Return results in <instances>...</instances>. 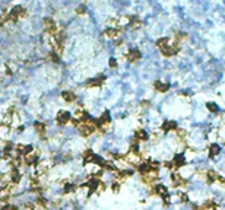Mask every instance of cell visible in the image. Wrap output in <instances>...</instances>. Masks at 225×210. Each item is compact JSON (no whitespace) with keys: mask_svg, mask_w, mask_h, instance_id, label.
I'll return each mask as SVG.
<instances>
[{"mask_svg":"<svg viewBox=\"0 0 225 210\" xmlns=\"http://www.w3.org/2000/svg\"><path fill=\"white\" fill-rule=\"evenodd\" d=\"M25 16H26V10L22 6H15L9 13L5 15V19L10 21V22H18L21 18H25Z\"/></svg>","mask_w":225,"mask_h":210,"instance_id":"6da1fadb","label":"cell"},{"mask_svg":"<svg viewBox=\"0 0 225 210\" xmlns=\"http://www.w3.org/2000/svg\"><path fill=\"white\" fill-rule=\"evenodd\" d=\"M159 51H161V54H162L164 57H172V56H176V54L180 52V44L174 43V39H172L171 44H168L167 47L161 48Z\"/></svg>","mask_w":225,"mask_h":210,"instance_id":"7a4b0ae2","label":"cell"},{"mask_svg":"<svg viewBox=\"0 0 225 210\" xmlns=\"http://www.w3.org/2000/svg\"><path fill=\"white\" fill-rule=\"evenodd\" d=\"M151 196H159L161 199L170 196L168 194V188L162 184H155V185L151 187Z\"/></svg>","mask_w":225,"mask_h":210,"instance_id":"3957f363","label":"cell"},{"mask_svg":"<svg viewBox=\"0 0 225 210\" xmlns=\"http://www.w3.org/2000/svg\"><path fill=\"white\" fill-rule=\"evenodd\" d=\"M43 22H44V29H45V32H47L50 37H54V35L59 32L57 26H56V22H54L51 18H45Z\"/></svg>","mask_w":225,"mask_h":210,"instance_id":"277c9868","label":"cell"},{"mask_svg":"<svg viewBox=\"0 0 225 210\" xmlns=\"http://www.w3.org/2000/svg\"><path fill=\"white\" fill-rule=\"evenodd\" d=\"M70 120H72L70 112H69V111H64V110L59 111L57 117H56V121H57V124H60V126H66Z\"/></svg>","mask_w":225,"mask_h":210,"instance_id":"5b68a950","label":"cell"},{"mask_svg":"<svg viewBox=\"0 0 225 210\" xmlns=\"http://www.w3.org/2000/svg\"><path fill=\"white\" fill-rule=\"evenodd\" d=\"M126 58H127L130 63H136L142 58V52H140L138 48H130L129 51L126 52Z\"/></svg>","mask_w":225,"mask_h":210,"instance_id":"8992f818","label":"cell"},{"mask_svg":"<svg viewBox=\"0 0 225 210\" xmlns=\"http://www.w3.org/2000/svg\"><path fill=\"white\" fill-rule=\"evenodd\" d=\"M105 80V76L104 75H100V76L94 77V79H89V80L86 82V88H100L102 83Z\"/></svg>","mask_w":225,"mask_h":210,"instance_id":"52a82bcc","label":"cell"},{"mask_svg":"<svg viewBox=\"0 0 225 210\" xmlns=\"http://www.w3.org/2000/svg\"><path fill=\"white\" fill-rule=\"evenodd\" d=\"M178 127H177V123L176 121H171V120H165L161 126V131L164 133H168V131H176Z\"/></svg>","mask_w":225,"mask_h":210,"instance_id":"ba28073f","label":"cell"},{"mask_svg":"<svg viewBox=\"0 0 225 210\" xmlns=\"http://www.w3.org/2000/svg\"><path fill=\"white\" fill-rule=\"evenodd\" d=\"M153 88H155V91L159 92V94H167V92L170 91L171 85H170V83H167V82L157 80L155 83H153Z\"/></svg>","mask_w":225,"mask_h":210,"instance_id":"9c48e42d","label":"cell"},{"mask_svg":"<svg viewBox=\"0 0 225 210\" xmlns=\"http://www.w3.org/2000/svg\"><path fill=\"white\" fill-rule=\"evenodd\" d=\"M121 32H123V29L121 28H108L105 29V32H104V35H105L107 38H111V39H117L121 35Z\"/></svg>","mask_w":225,"mask_h":210,"instance_id":"30bf717a","label":"cell"},{"mask_svg":"<svg viewBox=\"0 0 225 210\" xmlns=\"http://www.w3.org/2000/svg\"><path fill=\"white\" fill-rule=\"evenodd\" d=\"M219 174L216 171H213V169H209V171L206 172V184H209V185H212L213 182H218V180H219Z\"/></svg>","mask_w":225,"mask_h":210,"instance_id":"8fae6325","label":"cell"},{"mask_svg":"<svg viewBox=\"0 0 225 210\" xmlns=\"http://www.w3.org/2000/svg\"><path fill=\"white\" fill-rule=\"evenodd\" d=\"M172 167L174 168H181L186 165V159H184V156H183V153H177V155H174V158H172Z\"/></svg>","mask_w":225,"mask_h":210,"instance_id":"7c38bea8","label":"cell"},{"mask_svg":"<svg viewBox=\"0 0 225 210\" xmlns=\"http://www.w3.org/2000/svg\"><path fill=\"white\" fill-rule=\"evenodd\" d=\"M134 139H136L138 142H148L149 134L145 129H138L136 130V133H134Z\"/></svg>","mask_w":225,"mask_h":210,"instance_id":"4fadbf2b","label":"cell"},{"mask_svg":"<svg viewBox=\"0 0 225 210\" xmlns=\"http://www.w3.org/2000/svg\"><path fill=\"white\" fill-rule=\"evenodd\" d=\"M38 161V152H31V153H26L25 155V163L26 165H35Z\"/></svg>","mask_w":225,"mask_h":210,"instance_id":"5bb4252c","label":"cell"},{"mask_svg":"<svg viewBox=\"0 0 225 210\" xmlns=\"http://www.w3.org/2000/svg\"><path fill=\"white\" fill-rule=\"evenodd\" d=\"M219 152H221V148L218 143L209 144V158H211V159H215V158L219 155Z\"/></svg>","mask_w":225,"mask_h":210,"instance_id":"9a60e30c","label":"cell"},{"mask_svg":"<svg viewBox=\"0 0 225 210\" xmlns=\"http://www.w3.org/2000/svg\"><path fill=\"white\" fill-rule=\"evenodd\" d=\"M202 209L203 210H216L218 209V204H216V201L213 200V199H208V200L203 203Z\"/></svg>","mask_w":225,"mask_h":210,"instance_id":"2e32d148","label":"cell"},{"mask_svg":"<svg viewBox=\"0 0 225 210\" xmlns=\"http://www.w3.org/2000/svg\"><path fill=\"white\" fill-rule=\"evenodd\" d=\"M129 25H130V28L139 29L142 26V21L138 16H129Z\"/></svg>","mask_w":225,"mask_h":210,"instance_id":"e0dca14e","label":"cell"},{"mask_svg":"<svg viewBox=\"0 0 225 210\" xmlns=\"http://www.w3.org/2000/svg\"><path fill=\"white\" fill-rule=\"evenodd\" d=\"M62 98L66 101V102H75V101H76V94H73L72 91H63Z\"/></svg>","mask_w":225,"mask_h":210,"instance_id":"ac0fdd59","label":"cell"},{"mask_svg":"<svg viewBox=\"0 0 225 210\" xmlns=\"http://www.w3.org/2000/svg\"><path fill=\"white\" fill-rule=\"evenodd\" d=\"M45 127H47V126H45V123H41V121H37V123L34 124V129H35V131H37L38 134H44V133H45V130H47Z\"/></svg>","mask_w":225,"mask_h":210,"instance_id":"d6986e66","label":"cell"},{"mask_svg":"<svg viewBox=\"0 0 225 210\" xmlns=\"http://www.w3.org/2000/svg\"><path fill=\"white\" fill-rule=\"evenodd\" d=\"M10 191H12V187H7V188H3L0 190V200H7L10 197Z\"/></svg>","mask_w":225,"mask_h":210,"instance_id":"ffe728a7","label":"cell"},{"mask_svg":"<svg viewBox=\"0 0 225 210\" xmlns=\"http://www.w3.org/2000/svg\"><path fill=\"white\" fill-rule=\"evenodd\" d=\"M206 108L211 111V112H218V111H219V107H218L215 102H208V104H206Z\"/></svg>","mask_w":225,"mask_h":210,"instance_id":"44dd1931","label":"cell"},{"mask_svg":"<svg viewBox=\"0 0 225 210\" xmlns=\"http://www.w3.org/2000/svg\"><path fill=\"white\" fill-rule=\"evenodd\" d=\"M7 133H9V127L5 124L0 126V139H5L7 136Z\"/></svg>","mask_w":225,"mask_h":210,"instance_id":"7402d4cb","label":"cell"},{"mask_svg":"<svg viewBox=\"0 0 225 210\" xmlns=\"http://www.w3.org/2000/svg\"><path fill=\"white\" fill-rule=\"evenodd\" d=\"M176 131H177V136L180 139H183V140H184V139H186V136H187V131L184 129H177L176 130Z\"/></svg>","mask_w":225,"mask_h":210,"instance_id":"603a6c76","label":"cell"},{"mask_svg":"<svg viewBox=\"0 0 225 210\" xmlns=\"http://www.w3.org/2000/svg\"><path fill=\"white\" fill-rule=\"evenodd\" d=\"M73 191H76V187L72 185V184H66L64 185V193H73Z\"/></svg>","mask_w":225,"mask_h":210,"instance_id":"cb8c5ba5","label":"cell"},{"mask_svg":"<svg viewBox=\"0 0 225 210\" xmlns=\"http://www.w3.org/2000/svg\"><path fill=\"white\" fill-rule=\"evenodd\" d=\"M111 190L114 191V193H119V191H120V182L119 181L113 182V184H111Z\"/></svg>","mask_w":225,"mask_h":210,"instance_id":"d4e9b609","label":"cell"},{"mask_svg":"<svg viewBox=\"0 0 225 210\" xmlns=\"http://www.w3.org/2000/svg\"><path fill=\"white\" fill-rule=\"evenodd\" d=\"M37 203H38V206H41V207H47V200L45 199H43V197H38V200H37Z\"/></svg>","mask_w":225,"mask_h":210,"instance_id":"484cf974","label":"cell"},{"mask_svg":"<svg viewBox=\"0 0 225 210\" xmlns=\"http://www.w3.org/2000/svg\"><path fill=\"white\" fill-rule=\"evenodd\" d=\"M178 197H180V200H181L183 203H187V201H189V196H187L186 193H180Z\"/></svg>","mask_w":225,"mask_h":210,"instance_id":"4316f807","label":"cell"},{"mask_svg":"<svg viewBox=\"0 0 225 210\" xmlns=\"http://www.w3.org/2000/svg\"><path fill=\"white\" fill-rule=\"evenodd\" d=\"M108 64H110V67H114L115 69V67H117V60H115L114 57H111L110 62H108Z\"/></svg>","mask_w":225,"mask_h":210,"instance_id":"83f0119b","label":"cell"},{"mask_svg":"<svg viewBox=\"0 0 225 210\" xmlns=\"http://www.w3.org/2000/svg\"><path fill=\"white\" fill-rule=\"evenodd\" d=\"M76 13H79V15H83V13H85V6H81V7H77V9H76Z\"/></svg>","mask_w":225,"mask_h":210,"instance_id":"f1b7e54d","label":"cell"},{"mask_svg":"<svg viewBox=\"0 0 225 210\" xmlns=\"http://www.w3.org/2000/svg\"><path fill=\"white\" fill-rule=\"evenodd\" d=\"M2 210H16V207H15V206H12V204H6Z\"/></svg>","mask_w":225,"mask_h":210,"instance_id":"f546056e","label":"cell"},{"mask_svg":"<svg viewBox=\"0 0 225 210\" xmlns=\"http://www.w3.org/2000/svg\"><path fill=\"white\" fill-rule=\"evenodd\" d=\"M3 24H5V18H3V16H0V26H2Z\"/></svg>","mask_w":225,"mask_h":210,"instance_id":"4dcf8cb0","label":"cell"},{"mask_svg":"<svg viewBox=\"0 0 225 210\" xmlns=\"http://www.w3.org/2000/svg\"><path fill=\"white\" fill-rule=\"evenodd\" d=\"M196 210H203V209H196Z\"/></svg>","mask_w":225,"mask_h":210,"instance_id":"1f68e13d","label":"cell"}]
</instances>
